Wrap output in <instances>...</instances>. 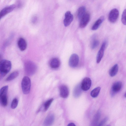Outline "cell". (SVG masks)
<instances>
[{
  "mask_svg": "<svg viewBox=\"0 0 126 126\" xmlns=\"http://www.w3.org/2000/svg\"><path fill=\"white\" fill-rule=\"evenodd\" d=\"M25 67L26 72L29 75L34 74L37 69L36 66L35 64L30 61H27L25 63Z\"/></svg>",
  "mask_w": 126,
  "mask_h": 126,
  "instance_id": "4",
  "label": "cell"
},
{
  "mask_svg": "<svg viewBox=\"0 0 126 126\" xmlns=\"http://www.w3.org/2000/svg\"><path fill=\"white\" fill-rule=\"evenodd\" d=\"M79 61V58L75 54H72L70 56L69 61V66L72 67H75L78 65Z\"/></svg>",
  "mask_w": 126,
  "mask_h": 126,
  "instance_id": "6",
  "label": "cell"
},
{
  "mask_svg": "<svg viewBox=\"0 0 126 126\" xmlns=\"http://www.w3.org/2000/svg\"><path fill=\"white\" fill-rule=\"evenodd\" d=\"M15 7L16 5L13 4L3 8L0 12V18L1 19L7 14L12 11Z\"/></svg>",
  "mask_w": 126,
  "mask_h": 126,
  "instance_id": "12",
  "label": "cell"
},
{
  "mask_svg": "<svg viewBox=\"0 0 126 126\" xmlns=\"http://www.w3.org/2000/svg\"><path fill=\"white\" fill-rule=\"evenodd\" d=\"M37 20V18L36 16L34 17L32 19V22L33 23H35Z\"/></svg>",
  "mask_w": 126,
  "mask_h": 126,
  "instance_id": "29",
  "label": "cell"
},
{
  "mask_svg": "<svg viewBox=\"0 0 126 126\" xmlns=\"http://www.w3.org/2000/svg\"><path fill=\"white\" fill-rule=\"evenodd\" d=\"M99 43V42L98 40L96 39H94L92 41L91 45V48L94 49L96 48L98 46Z\"/></svg>",
  "mask_w": 126,
  "mask_h": 126,
  "instance_id": "25",
  "label": "cell"
},
{
  "mask_svg": "<svg viewBox=\"0 0 126 126\" xmlns=\"http://www.w3.org/2000/svg\"><path fill=\"white\" fill-rule=\"evenodd\" d=\"M101 88L97 87L93 90L91 93V95L92 97L95 98L97 96L99 93Z\"/></svg>",
  "mask_w": 126,
  "mask_h": 126,
  "instance_id": "23",
  "label": "cell"
},
{
  "mask_svg": "<svg viewBox=\"0 0 126 126\" xmlns=\"http://www.w3.org/2000/svg\"><path fill=\"white\" fill-rule=\"evenodd\" d=\"M53 98H51L45 102L44 105V110L45 111H47L50 106L53 100Z\"/></svg>",
  "mask_w": 126,
  "mask_h": 126,
  "instance_id": "24",
  "label": "cell"
},
{
  "mask_svg": "<svg viewBox=\"0 0 126 126\" xmlns=\"http://www.w3.org/2000/svg\"><path fill=\"white\" fill-rule=\"evenodd\" d=\"M8 88V86L6 85L0 89V102L1 105L3 107H5L7 105V94Z\"/></svg>",
  "mask_w": 126,
  "mask_h": 126,
  "instance_id": "3",
  "label": "cell"
},
{
  "mask_svg": "<svg viewBox=\"0 0 126 126\" xmlns=\"http://www.w3.org/2000/svg\"><path fill=\"white\" fill-rule=\"evenodd\" d=\"M90 19V15L88 13L85 14L80 20L79 26L81 28H85L89 22Z\"/></svg>",
  "mask_w": 126,
  "mask_h": 126,
  "instance_id": "9",
  "label": "cell"
},
{
  "mask_svg": "<svg viewBox=\"0 0 126 126\" xmlns=\"http://www.w3.org/2000/svg\"><path fill=\"white\" fill-rule=\"evenodd\" d=\"M104 19L103 16H101L95 22L92 26L91 30H95L97 29L100 26Z\"/></svg>",
  "mask_w": 126,
  "mask_h": 126,
  "instance_id": "17",
  "label": "cell"
},
{
  "mask_svg": "<svg viewBox=\"0 0 126 126\" xmlns=\"http://www.w3.org/2000/svg\"><path fill=\"white\" fill-rule=\"evenodd\" d=\"M55 119L54 115L52 113L48 114L45 118L43 123L45 126H50L53 123Z\"/></svg>",
  "mask_w": 126,
  "mask_h": 126,
  "instance_id": "14",
  "label": "cell"
},
{
  "mask_svg": "<svg viewBox=\"0 0 126 126\" xmlns=\"http://www.w3.org/2000/svg\"><path fill=\"white\" fill-rule=\"evenodd\" d=\"M82 90L81 84H78L77 85L73 91V95L76 98L79 97L81 93Z\"/></svg>",
  "mask_w": 126,
  "mask_h": 126,
  "instance_id": "19",
  "label": "cell"
},
{
  "mask_svg": "<svg viewBox=\"0 0 126 126\" xmlns=\"http://www.w3.org/2000/svg\"><path fill=\"white\" fill-rule=\"evenodd\" d=\"M60 96L62 98L67 97L69 94V91L67 87L65 85H61L60 88Z\"/></svg>",
  "mask_w": 126,
  "mask_h": 126,
  "instance_id": "13",
  "label": "cell"
},
{
  "mask_svg": "<svg viewBox=\"0 0 126 126\" xmlns=\"http://www.w3.org/2000/svg\"><path fill=\"white\" fill-rule=\"evenodd\" d=\"M12 67L11 62L9 61L3 59L0 63V79H2L10 70Z\"/></svg>",
  "mask_w": 126,
  "mask_h": 126,
  "instance_id": "1",
  "label": "cell"
},
{
  "mask_svg": "<svg viewBox=\"0 0 126 126\" xmlns=\"http://www.w3.org/2000/svg\"><path fill=\"white\" fill-rule=\"evenodd\" d=\"M107 45V42L106 41H104L102 44L97 54L96 59L97 63H99L102 58Z\"/></svg>",
  "mask_w": 126,
  "mask_h": 126,
  "instance_id": "8",
  "label": "cell"
},
{
  "mask_svg": "<svg viewBox=\"0 0 126 126\" xmlns=\"http://www.w3.org/2000/svg\"><path fill=\"white\" fill-rule=\"evenodd\" d=\"M122 86V83L120 81H117L113 85L110 91V94L113 96L121 89Z\"/></svg>",
  "mask_w": 126,
  "mask_h": 126,
  "instance_id": "7",
  "label": "cell"
},
{
  "mask_svg": "<svg viewBox=\"0 0 126 126\" xmlns=\"http://www.w3.org/2000/svg\"><path fill=\"white\" fill-rule=\"evenodd\" d=\"M119 15L118 10L116 8L113 9L110 11L108 15L109 21L112 23H115L118 19Z\"/></svg>",
  "mask_w": 126,
  "mask_h": 126,
  "instance_id": "5",
  "label": "cell"
},
{
  "mask_svg": "<svg viewBox=\"0 0 126 126\" xmlns=\"http://www.w3.org/2000/svg\"><path fill=\"white\" fill-rule=\"evenodd\" d=\"M107 117H106L104 118L99 124V126H102L104 124L107 122L108 120Z\"/></svg>",
  "mask_w": 126,
  "mask_h": 126,
  "instance_id": "28",
  "label": "cell"
},
{
  "mask_svg": "<svg viewBox=\"0 0 126 126\" xmlns=\"http://www.w3.org/2000/svg\"><path fill=\"white\" fill-rule=\"evenodd\" d=\"M91 80L89 78L86 77L84 78L81 84L82 90L84 91L89 90L91 87Z\"/></svg>",
  "mask_w": 126,
  "mask_h": 126,
  "instance_id": "10",
  "label": "cell"
},
{
  "mask_svg": "<svg viewBox=\"0 0 126 126\" xmlns=\"http://www.w3.org/2000/svg\"><path fill=\"white\" fill-rule=\"evenodd\" d=\"M21 85L23 93L25 94H29L30 91L31 82L30 78L28 77L25 76L23 78Z\"/></svg>",
  "mask_w": 126,
  "mask_h": 126,
  "instance_id": "2",
  "label": "cell"
},
{
  "mask_svg": "<svg viewBox=\"0 0 126 126\" xmlns=\"http://www.w3.org/2000/svg\"><path fill=\"white\" fill-rule=\"evenodd\" d=\"M18 103V100L16 98H14L12 100L11 104V107L13 109H14L17 107Z\"/></svg>",
  "mask_w": 126,
  "mask_h": 126,
  "instance_id": "26",
  "label": "cell"
},
{
  "mask_svg": "<svg viewBox=\"0 0 126 126\" xmlns=\"http://www.w3.org/2000/svg\"><path fill=\"white\" fill-rule=\"evenodd\" d=\"M50 67L53 68H58L60 65V61L59 59L56 58H52L49 62Z\"/></svg>",
  "mask_w": 126,
  "mask_h": 126,
  "instance_id": "16",
  "label": "cell"
},
{
  "mask_svg": "<svg viewBox=\"0 0 126 126\" xmlns=\"http://www.w3.org/2000/svg\"><path fill=\"white\" fill-rule=\"evenodd\" d=\"M19 73L18 71L13 72L7 77L6 79V81H9L12 80L16 78L19 75Z\"/></svg>",
  "mask_w": 126,
  "mask_h": 126,
  "instance_id": "21",
  "label": "cell"
},
{
  "mask_svg": "<svg viewBox=\"0 0 126 126\" xmlns=\"http://www.w3.org/2000/svg\"><path fill=\"white\" fill-rule=\"evenodd\" d=\"M17 45L18 48L21 51L25 50L27 47V43L26 41L23 38H20L17 42Z\"/></svg>",
  "mask_w": 126,
  "mask_h": 126,
  "instance_id": "15",
  "label": "cell"
},
{
  "mask_svg": "<svg viewBox=\"0 0 126 126\" xmlns=\"http://www.w3.org/2000/svg\"><path fill=\"white\" fill-rule=\"evenodd\" d=\"M75 126L76 125H75L74 123H70L68 125V126Z\"/></svg>",
  "mask_w": 126,
  "mask_h": 126,
  "instance_id": "30",
  "label": "cell"
},
{
  "mask_svg": "<svg viewBox=\"0 0 126 126\" xmlns=\"http://www.w3.org/2000/svg\"><path fill=\"white\" fill-rule=\"evenodd\" d=\"M118 66L117 64L114 65L110 70L109 73L110 75L113 77L116 75L118 70Z\"/></svg>",
  "mask_w": 126,
  "mask_h": 126,
  "instance_id": "20",
  "label": "cell"
},
{
  "mask_svg": "<svg viewBox=\"0 0 126 126\" xmlns=\"http://www.w3.org/2000/svg\"><path fill=\"white\" fill-rule=\"evenodd\" d=\"M73 16L70 11H67L65 14L63 24L65 27L69 26L73 19Z\"/></svg>",
  "mask_w": 126,
  "mask_h": 126,
  "instance_id": "11",
  "label": "cell"
},
{
  "mask_svg": "<svg viewBox=\"0 0 126 126\" xmlns=\"http://www.w3.org/2000/svg\"><path fill=\"white\" fill-rule=\"evenodd\" d=\"M124 96L125 97H126V92L124 94Z\"/></svg>",
  "mask_w": 126,
  "mask_h": 126,
  "instance_id": "31",
  "label": "cell"
},
{
  "mask_svg": "<svg viewBox=\"0 0 126 126\" xmlns=\"http://www.w3.org/2000/svg\"><path fill=\"white\" fill-rule=\"evenodd\" d=\"M121 21L122 23L126 25V9L123 11L121 17Z\"/></svg>",
  "mask_w": 126,
  "mask_h": 126,
  "instance_id": "27",
  "label": "cell"
},
{
  "mask_svg": "<svg viewBox=\"0 0 126 126\" xmlns=\"http://www.w3.org/2000/svg\"><path fill=\"white\" fill-rule=\"evenodd\" d=\"M86 9L84 6H81L78 9L77 16L78 19L80 20L86 13Z\"/></svg>",
  "mask_w": 126,
  "mask_h": 126,
  "instance_id": "18",
  "label": "cell"
},
{
  "mask_svg": "<svg viewBox=\"0 0 126 126\" xmlns=\"http://www.w3.org/2000/svg\"><path fill=\"white\" fill-rule=\"evenodd\" d=\"M101 113L100 111H98L95 114L92 122L93 126L96 125L97 124L100 116Z\"/></svg>",
  "mask_w": 126,
  "mask_h": 126,
  "instance_id": "22",
  "label": "cell"
}]
</instances>
